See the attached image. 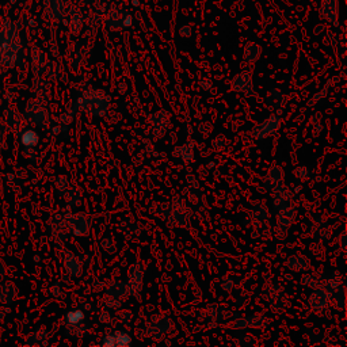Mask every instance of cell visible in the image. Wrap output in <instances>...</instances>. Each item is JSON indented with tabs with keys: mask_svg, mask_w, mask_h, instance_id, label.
I'll use <instances>...</instances> for the list:
<instances>
[{
	"mask_svg": "<svg viewBox=\"0 0 347 347\" xmlns=\"http://www.w3.org/2000/svg\"><path fill=\"white\" fill-rule=\"evenodd\" d=\"M76 107L91 116L103 117L110 107V96L99 90L84 91L76 102Z\"/></svg>",
	"mask_w": 347,
	"mask_h": 347,
	"instance_id": "cell-1",
	"label": "cell"
},
{
	"mask_svg": "<svg viewBox=\"0 0 347 347\" xmlns=\"http://www.w3.org/2000/svg\"><path fill=\"white\" fill-rule=\"evenodd\" d=\"M26 122H29L31 125L37 126L40 129H48L51 125V114L48 110V105H44L38 99H29L25 106L23 111Z\"/></svg>",
	"mask_w": 347,
	"mask_h": 347,
	"instance_id": "cell-2",
	"label": "cell"
},
{
	"mask_svg": "<svg viewBox=\"0 0 347 347\" xmlns=\"http://www.w3.org/2000/svg\"><path fill=\"white\" fill-rule=\"evenodd\" d=\"M144 265L141 262H135L129 270H128V289H129V294L136 298H140V293L142 290V281H144Z\"/></svg>",
	"mask_w": 347,
	"mask_h": 347,
	"instance_id": "cell-3",
	"label": "cell"
},
{
	"mask_svg": "<svg viewBox=\"0 0 347 347\" xmlns=\"http://www.w3.org/2000/svg\"><path fill=\"white\" fill-rule=\"evenodd\" d=\"M67 229L75 236H86L91 228V217L86 213H73L66 216Z\"/></svg>",
	"mask_w": 347,
	"mask_h": 347,
	"instance_id": "cell-4",
	"label": "cell"
},
{
	"mask_svg": "<svg viewBox=\"0 0 347 347\" xmlns=\"http://www.w3.org/2000/svg\"><path fill=\"white\" fill-rule=\"evenodd\" d=\"M20 40L19 37L10 42L8 45L0 46V68L8 69L16 66L18 56L20 52Z\"/></svg>",
	"mask_w": 347,
	"mask_h": 347,
	"instance_id": "cell-5",
	"label": "cell"
},
{
	"mask_svg": "<svg viewBox=\"0 0 347 347\" xmlns=\"http://www.w3.org/2000/svg\"><path fill=\"white\" fill-rule=\"evenodd\" d=\"M48 229L51 233L53 242H56L57 246H61L67 242V224L66 217L61 214H55L48 222Z\"/></svg>",
	"mask_w": 347,
	"mask_h": 347,
	"instance_id": "cell-6",
	"label": "cell"
},
{
	"mask_svg": "<svg viewBox=\"0 0 347 347\" xmlns=\"http://www.w3.org/2000/svg\"><path fill=\"white\" fill-rule=\"evenodd\" d=\"M31 91L35 99L42 102L44 105H48L51 102V84L48 79H44L42 76H34L31 81Z\"/></svg>",
	"mask_w": 347,
	"mask_h": 347,
	"instance_id": "cell-7",
	"label": "cell"
},
{
	"mask_svg": "<svg viewBox=\"0 0 347 347\" xmlns=\"http://www.w3.org/2000/svg\"><path fill=\"white\" fill-rule=\"evenodd\" d=\"M279 125H281L279 118L276 116H272L269 117V118H266L262 124L255 126L252 133H254V136H255L257 140H263V139H266V137L274 135V133L279 129Z\"/></svg>",
	"mask_w": 347,
	"mask_h": 347,
	"instance_id": "cell-8",
	"label": "cell"
},
{
	"mask_svg": "<svg viewBox=\"0 0 347 347\" xmlns=\"http://www.w3.org/2000/svg\"><path fill=\"white\" fill-rule=\"evenodd\" d=\"M3 121H4L5 126L8 128V131L14 132V133H19L22 129H25V117L22 116L15 107L5 109L3 113Z\"/></svg>",
	"mask_w": 347,
	"mask_h": 347,
	"instance_id": "cell-9",
	"label": "cell"
},
{
	"mask_svg": "<svg viewBox=\"0 0 347 347\" xmlns=\"http://www.w3.org/2000/svg\"><path fill=\"white\" fill-rule=\"evenodd\" d=\"M46 63H48V56L38 46H33L30 49V67L31 72L34 76H40L44 73Z\"/></svg>",
	"mask_w": 347,
	"mask_h": 347,
	"instance_id": "cell-10",
	"label": "cell"
},
{
	"mask_svg": "<svg viewBox=\"0 0 347 347\" xmlns=\"http://www.w3.org/2000/svg\"><path fill=\"white\" fill-rule=\"evenodd\" d=\"M18 298V287L12 281H0V304L10 307Z\"/></svg>",
	"mask_w": 347,
	"mask_h": 347,
	"instance_id": "cell-11",
	"label": "cell"
},
{
	"mask_svg": "<svg viewBox=\"0 0 347 347\" xmlns=\"http://www.w3.org/2000/svg\"><path fill=\"white\" fill-rule=\"evenodd\" d=\"M330 300H331V293L327 292V290H323V289H319V290H315L309 296L308 302H309V305H311L313 311L320 312L330 304Z\"/></svg>",
	"mask_w": 347,
	"mask_h": 347,
	"instance_id": "cell-12",
	"label": "cell"
},
{
	"mask_svg": "<svg viewBox=\"0 0 347 347\" xmlns=\"http://www.w3.org/2000/svg\"><path fill=\"white\" fill-rule=\"evenodd\" d=\"M149 122H151L152 128H153V133L156 136H163L166 133L167 128H168V114H167V111L160 110L157 113H153L152 116H149Z\"/></svg>",
	"mask_w": 347,
	"mask_h": 347,
	"instance_id": "cell-13",
	"label": "cell"
},
{
	"mask_svg": "<svg viewBox=\"0 0 347 347\" xmlns=\"http://www.w3.org/2000/svg\"><path fill=\"white\" fill-rule=\"evenodd\" d=\"M18 29L14 22L4 19L3 26L0 27V46L8 45L10 42L18 38Z\"/></svg>",
	"mask_w": 347,
	"mask_h": 347,
	"instance_id": "cell-14",
	"label": "cell"
},
{
	"mask_svg": "<svg viewBox=\"0 0 347 347\" xmlns=\"http://www.w3.org/2000/svg\"><path fill=\"white\" fill-rule=\"evenodd\" d=\"M64 269H66V273H68L70 277L79 278L83 273V262L80 261V258L76 257L73 254H68L66 258H64Z\"/></svg>",
	"mask_w": 347,
	"mask_h": 347,
	"instance_id": "cell-15",
	"label": "cell"
},
{
	"mask_svg": "<svg viewBox=\"0 0 347 347\" xmlns=\"http://www.w3.org/2000/svg\"><path fill=\"white\" fill-rule=\"evenodd\" d=\"M282 181H283V170H281L279 167L276 166L270 168L267 176L263 179L262 186H263V189L266 191H273L274 187L279 185V183H282Z\"/></svg>",
	"mask_w": 347,
	"mask_h": 347,
	"instance_id": "cell-16",
	"label": "cell"
},
{
	"mask_svg": "<svg viewBox=\"0 0 347 347\" xmlns=\"http://www.w3.org/2000/svg\"><path fill=\"white\" fill-rule=\"evenodd\" d=\"M153 330L161 335H164L167 332L170 331L172 328V322L171 319L166 315H156V316H152L149 323H148Z\"/></svg>",
	"mask_w": 347,
	"mask_h": 347,
	"instance_id": "cell-17",
	"label": "cell"
},
{
	"mask_svg": "<svg viewBox=\"0 0 347 347\" xmlns=\"http://www.w3.org/2000/svg\"><path fill=\"white\" fill-rule=\"evenodd\" d=\"M19 141L25 148H35L40 144V135L38 132L30 128H25L19 132Z\"/></svg>",
	"mask_w": 347,
	"mask_h": 347,
	"instance_id": "cell-18",
	"label": "cell"
},
{
	"mask_svg": "<svg viewBox=\"0 0 347 347\" xmlns=\"http://www.w3.org/2000/svg\"><path fill=\"white\" fill-rule=\"evenodd\" d=\"M232 88L237 92H248L252 90V79L251 73L243 72L240 75H237L233 81H232Z\"/></svg>",
	"mask_w": 347,
	"mask_h": 347,
	"instance_id": "cell-19",
	"label": "cell"
},
{
	"mask_svg": "<svg viewBox=\"0 0 347 347\" xmlns=\"http://www.w3.org/2000/svg\"><path fill=\"white\" fill-rule=\"evenodd\" d=\"M296 217V209L293 207H286L279 210L278 213V226L282 229H287L289 226L292 225V222L294 221Z\"/></svg>",
	"mask_w": 347,
	"mask_h": 347,
	"instance_id": "cell-20",
	"label": "cell"
},
{
	"mask_svg": "<svg viewBox=\"0 0 347 347\" xmlns=\"http://www.w3.org/2000/svg\"><path fill=\"white\" fill-rule=\"evenodd\" d=\"M107 296L114 297V298H122V297L129 296V289L125 282L113 281L107 286Z\"/></svg>",
	"mask_w": 347,
	"mask_h": 347,
	"instance_id": "cell-21",
	"label": "cell"
},
{
	"mask_svg": "<svg viewBox=\"0 0 347 347\" xmlns=\"http://www.w3.org/2000/svg\"><path fill=\"white\" fill-rule=\"evenodd\" d=\"M183 193L187 194V201L193 209H202L204 208V197H202L201 191L198 190V187H187Z\"/></svg>",
	"mask_w": 347,
	"mask_h": 347,
	"instance_id": "cell-22",
	"label": "cell"
},
{
	"mask_svg": "<svg viewBox=\"0 0 347 347\" xmlns=\"http://www.w3.org/2000/svg\"><path fill=\"white\" fill-rule=\"evenodd\" d=\"M287 267L296 273H302L309 269V261L302 255H293L287 259Z\"/></svg>",
	"mask_w": 347,
	"mask_h": 347,
	"instance_id": "cell-23",
	"label": "cell"
},
{
	"mask_svg": "<svg viewBox=\"0 0 347 347\" xmlns=\"http://www.w3.org/2000/svg\"><path fill=\"white\" fill-rule=\"evenodd\" d=\"M46 338H48V331H46L45 327L38 328L37 331H34L30 335H27L25 339L23 345L25 346H38V345H45Z\"/></svg>",
	"mask_w": 347,
	"mask_h": 347,
	"instance_id": "cell-24",
	"label": "cell"
},
{
	"mask_svg": "<svg viewBox=\"0 0 347 347\" xmlns=\"http://www.w3.org/2000/svg\"><path fill=\"white\" fill-rule=\"evenodd\" d=\"M44 5H45L46 14L49 15V18L55 20L60 19L63 15V5H61L60 0H45Z\"/></svg>",
	"mask_w": 347,
	"mask_h": 347,
	"instance_id": "cell-25",
	"label": "cell"
},
{
	"mask_svg": "<svg viewBox=\"0 0 347 347\" xmlns=\"http://www.w3.org/2000/svg\"><path fill=\"white\" fill-rule=\"evenodd\" d=\"M289 305V300H287L286 294L283 293V289H281L279 292H273L272 298H270V307L276 311H282Z\"/></svg>",
	"mask_w": 347,
	"mask_h": 347,
	"instance_id": "cell-26",
	"label": "cell"
},
{
	"mask_svg": "<svg viewBox=\"0 0 347 347\" xmlns=\"http://www.w3.org/2000/svg\"><path fill=\"white\" fill-rule=\"evenodd\" d=\"M247 327L250 328H265L269 326V319L261 313H254L252 316L247 317Z\"/></svg>",
	"mask_w": 347,
	"mask_h": 347,
	"instance_id": "cell-27",
	"label": "cell"
},
{
	"mask_svg": "<svg viewBox=\"0 0 347 347\" xmlns=\"http://www.w3.org/2000/svg\"><path fill=\"white\" fill-rule=\"evenodd\" d=\"M66 200L68 202L69 208L79 207L81 204V193L77 187H70L66 193Z\"/></svg>",
	"mask_w": 347,
	"mask_h": 347,
	"instance_id": "cell-28",
	"label": "cell"
},
{
	"mask_svg": "<svg viewBox=\"0 0 347 347\" xmlns=\"http://www.w3.org/2000/svg\"><path fill=\"white\" fill-rule=\"evenodd\" d=\"M44 73H45L48 80H57L60 77V67H59V64L56 61L48 60L45 69H44Z\"/></svg>",
	"mask_w": 347,
	"mask_h": 347,
	"instance_id": "cell-29",
	"label": "cell"
},
{
	"mask_svg": "<svg viewBox=\"0 0 347 347\" xmlns=\"http://www.w3.org/2000/svg\"><path fill=\"white\" fill-rule=\"evenodd\" d=\"M84 312L81 309H72L66 315V323L67 326H76L80 324L81 322H84Z\"/></svg>",
	"mask_w": 347,
	"mask_h": 347,
	"instance_id": "cell-30",
	"label": "cell"
},
{
	"mask_svg": "<svg viewBox=\"0 0 347 347\" xmlns=\"http://www.w3.org/2000/svg\"><path fill=\"white\" fill-rule=\"evenodd\" d=\"M174 155L181 157L183 161H191L193 160V156H194L193 155V144L189 142L186 145L178 146V148H175V151H174Z\"/></svg>",
	"mask_w": 347,
	"mask_h": 347,
	"instance_id": "cell-31",
	"label": "cell"
},
{
	"mask_svg": "<svg viewBox=\"0 0 347 347\" xmlns=\"http://www.w3.org/2000/svg\"><path fill=\"white\" fill-rule=\"evenodd\" d=\"M345 304H346V293H345V286H338L335 290V296H334V301L332 305L334 308H337L339 311L345 309Z\"/></svg>",
	"mask_w": 347,
	"mask_h": 347,
	"instance_id": "cell-32",
	"label": "cell"
},
{
	"mask_svg": "<svg viewBox=\"0 0 347 347\" xmlns=\"http://www.w3.org/2000/svg\"><path fill=\"white\" fill-rule=\"evenodd\" d=\"M113 334H114V338H116L117 346L128 347L132 345L131 335L126 331H124V330H117V331H114Z\"/></svg>",
	"mask_w": 347,
	"mask_h": 347,
	"instance_id": "cell-33",
	"label": "cell"
},
{
	"mask_svg": "<svg viewBox=\"0 0 347 347\" xmlns=\"http://www.w3.org/2000/svg\"><path fill=\"white\" fill-rule=\"evenodd\" d=\"M55 185L57 191H59V194H60V197L66 196L67 190H68V179H67L66 176L64 175L57 176V178L55 179Z\"/></svg>",
	"mask_w": 347,
	"mask_h": 347,
	"instance_id": "cell-34",
	"label": "cell"
},
{
	"mask_svg": "<svg viewBox=\"0 0 347 347\" xmlns=\"http://www.w3.org/2000/svg\"><path fill=\"white\" fill-rule=\"evenodd\" d=\"M48 293H49V296H51L52 298H61V297L64 296V290H63V286H61V281L52 283L51 286H49V289H48Z\"/></svg>",
	"mask_w": 347,
	"mask_h": 347,
	"instance_id": "cell-35",
	"label": "cell"
},
{
	"mask_svg": "<svg viewBox=\"0 0 347 347\" xmlns=\"http://www.w3.org/2000/svg\"><path fill=\"white\" fill-rule=\"evenodd\" d=\"M99 246H101V248L105 252H109V254H114L116 252V246H114V243H113L110 237H103L101 243H99Z\"/></svg>",
	"mask_w": 347,
	"mask_h": 347,
	"instance_id": "cell-36",
	"label": "cell"
},
{
	"mask_svg": "<svg viewBox=\"0 0 347 347\" xmlns=\"http://www.w3.org/2000/svg\"><path fill=\"white\" fill-rule=\"evenodd\" d=\"M103 307L107 309H118V308H121V301L114 297H109L107 300L103 301Z\"/></svg>",
	"mask_w": 347,
	"mask_h": 347,
	"instance_id": "cell-37",
	"label": "cell"
},
{
	"mask_svg": "<svg viewBox=\"0 0 347 347\" xmlns=\"http://www.w3.org/2000/svg\"><path fill=\"white\" fill-rule=\"evenodd\" d=\"M102 346L103 347H116V338L114 334H106L102 339Z\"/></svg>",
	"mask_w": 347,
	"mask_h": 347,
	"instance_id": "cell-38",
	"label": "cell"
},
{
	"mask_svg": "<svg viewBox=\"0 0 347 347\" xmlns=\"http://www.w3.org/2000/svg\"><path fill=\"white\" fill-rule=\"evenodd\" d=\"M117 317H118V320H120L121 323L128 324V323H131L132 317H133V313H132L131 311H120V312L117 313Z\"/></svg>",
	"mask_w": 347,
	"mask_h": 347,
	"instance_id": "cell-39",
	"label": "cell"
},
{
	"mask_svg": "<svg viewBox=\"0 0 347 347\" xmlns=\"http://www.w3.org/2000/svg\"><path fill=\"white\" fill-rule=\"evenodd\" d=\"M309 175H311V171H309V168H308V167H298V168L296 170V176L298 178V179H301V181L308 179Z\"/></svg>",
	"mask_w": 347,
	"mask_h": 347,
	"instance_id": "cell-40",
	"label": "cell"
},
{
	"mask_svg": "<svg viewBox=\"0 0 347 347\" xmlns=\"http://www.w3.org/2000/svg\"><path fill=\"white\" fill-rule=\"evenodd\" d=\"M301 282H302V285H305V286H308V287H316L317 286L316 278L312 277V276H309V274L304 276V277L301 278Z\"/></svg>",
	"mask_w": 347,
	"mask_h": 347,
	"instance_id": "cell-41",
	"label": "cell"
},
{
	"mask_svg": "<svg viewBox=\"0 0 347 347\" xmlns=\"http://www.w3.org/2000/svg\"><path fill=\"white\" fill-rule=\"evenodd\" d=\"M327 91H328V88H324V90H323V91H320V92H319V94H316V95H313V96H312V99H311V101L308 102V106L316 105L317 102H319V101H322L323 98H324V96L327 95Z\"/></svg>",
	"mask_w": 347,
	"mask_h": 347,
	"instance_id": "cell-42",
	"label": "cell"
},
{
	"mask_svg": "<svg viewBox=\"0 0 347 347\" xmlns=\"http://www.w3.org/2000/svg\"><path fill=\"white\" fill-rule=\"evenodd\" d=\"M23 156H25L26 159H29V160L34 161L35 159H37V152L34 151V148H25Z\"/></svg>",
	"mask_w": 347,
	"mask_h": 347,
	"instance_id": "cell-43",
	"label": "cell"
},
{
	"mask_svg": "<svg viewBox=\"0 0 347 347\" xmlns=\"http://www.w3.org/2000/svg\"><path fill=\"white\" fill-rule=\"evenodd\" d=\"M7 133H8V128L5 126L3 120H0V142L4 141V139L7 137Z\"/></svg>",
	"mask_w": 347,
	"mask_h": 347,
	"instance_id": "cell-44",
	"label": "cell"
},
{
	"mask_svg": "<svg viewBox=\"0 0 347 347\" xmlns=\"http://www.w3.org/2000/svg\"><path fill=\"white\" fill-rule=\"evenodd\" d=\"M211 145H213V148H216V149H222V148L225 146V141H224V137H217V139H214Z\"/></svg>",
	"mask_w": 347,
	"mask_h": 347,
	"instance_id": "cell-45",
	"label": "cell"
},
{
	"mask_svg": "<svg viewBox=\"0 0 347 347\" xmlns=\"http://www.w3.org/2000/svg\"><path fill=\"white\" fill-rule=\"evenodd\" d=\"M221 286L225 292H229V290H232V287H233V281H232L231 278H225V279H222Z\"/></svg>",
	"mask_w": 347,
	"mask_h": 347,
	"instance_id": "cell-46",
	"label": "cell"
},
{
	"mask_svg": "<svg viewBox=\"0 0 347 347\" xmlns=\"http://www.w3.org/2000/svg\"><path fill=\"white\" fill-rule=\"evenodd\" d=\"M232 328H235V330H243V328H247V320L246 319L236 320V322L232 324Z\"/></svg>",
	"mask_w": 347,
	"mask_h": 347,
	"instance_id": "cell-47",
	"label": "cell"
},
{
	"mask_svg": "<svg viewBox=\"0 0 347 347\" xmlns=\"http://www.w3.org/2000/svg\"><path fill=\"white\" fill-rule=\"evenodd\" d=\"M5 273H7V266H5L4 261L0 258V281H3V279H4Z\"/></svg>",
	"mask_w": 347,
	"mask_h": 347,
	"instance_id": "cell-48",
	"label": "cell"
},
{
	"mask_svg": "<svg viewBox=\"0 0 347 347\" xmlns=\"http://www.w3.org/2000/svg\"><path fill=\"white\" fill-rule=\"evenodd\" d=\"M186 181H187V185H189V187H198V181L196 179V176L187 175Z\"/></svg>",
	"mask_w": 347,
	"mask_h": 347,
	"instance_id": "cell-49",
	"label": "cell"
},
{
	"mask_svg": "<svg viewBox=\"0 0 347 347\" xmlns=\"http://www.w3.org/2000/svg\"><path fill=\"white\" fill-rule=\"evenodd\" d=\"M99 320H101L102 323H106V324H109V323L111 322V315L109 312H103L99 316Z\"/></svg>",
	"mask_w": 347,
	"mask_h": 347,
	"instance_id": "cell-50",
	"label": "cell"
},
{
	"mask_svg": "<svg viewBox=\"0 0 347 347\" xmlns=\"http://www.w3.org/2000/svg\"><path fill=\"white\" fill-rule=\"evenodd\" d=\"M201 87H202V90L209 91V90H211V87H213V84H211L210 80H202L201 81Z\"/></svg>",
	"mask_w": 347,
	"mask_h": 347,
	"instance_id": "cell-51",
	"label": "cell"
},
{
	"mask_svg": "<svg viewBox=\"0 0 347 347\" xmlns=\"http://www.w3.org/2000/svg\"><path fill=\"white\" fill-rule=\"evenodd\" d=\"M61 282H63V283H67V285H70V283H72V279H70V276L68 274V273H66V274L63 276Z\"/></svg>",
	"mask_w": 347,
	"mask_h": 347,
	"instance_id": "cell-52",
	"label": "cell"
},
{
	"mask_svg": "<svg viewBox=\"0 0 347 347\" xmlns=\"http://www.w3.org/2000/svg\"><path fill=\"white\" fill-rule=\"evenodd\" d=\"M7 313H8V309H5V307L0 311V320H3L5 316H7Z\"/></svg>",
	"mask_w": 347,
	"mask_h": 347,
	"instance_id": "cell-53",
	"label": "cell"
},
{
	"mask_svg": "<svg viewBox=\"0 0 347 347\" xmlns=\"http://www.w3.org/2000/svg\"><path fill=\"white\" fill-rule=\"evenodd\" d=\"M117 90H118V92H121V94H125L126 86L125 84H118V88H117Z\"/></svg>",
	"mask_w": 347,
	"mask_h": 347,
	"instance_id": "cell-54",
	"label": "cell"
},
{
	"mask_svg": "<svg viewBox=\"0 0 347 347\" xmlns=\"http://www.w3.org/2000/svg\"><path fill=\"white\" fill-rule=\"evenodd\" d=\"M345 237H346V233L343 232L342 235H341V246H342L343 251H345Z\"/></svg>",
	"mask_w": 347,
	"mask_h": 347,
	"instance_id": "cell-55",
	"label": "cell"
},
{
	"mask_svg": "<svg viewBox=\"0 0 347 347\" xmlns=\"http://www.w3.org/2000/svg\"><path fill=\"white\" fill-rule=\"evenodd\" d=\"M3 22H4V19H3V18H1V16H0V27H1V26H3Z\"/></svg>",
	"mask_w": 347,
	"mask_h": 347,
	"instance_id": "cell-56",
	"label": "cell"
}]
</instances>
